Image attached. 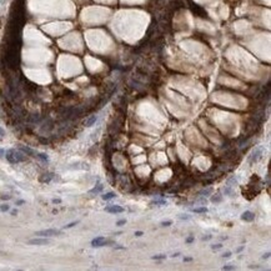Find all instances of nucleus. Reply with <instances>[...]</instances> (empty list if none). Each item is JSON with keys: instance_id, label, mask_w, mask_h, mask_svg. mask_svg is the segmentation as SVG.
<instances>
[{"instance_id": "obj_1", "label": "nucleus", "mask_w": 271, "mask_h": 271, "mask_svg": "<svg viewBox=\"0 0 271 271\" xmlns=\"http://www.w3.org/2000/svg\"><path fill=\"white\" fill-rule=\"evenodd\" d=\"M5 156H6V159H8V161L10 164H18V163L25 160L24 154H22L20 151H18V150H14V149L8 150L5 152Z\"/></svg>"}, {"instance_id": "obj_2", "label": "nucleus", "mask_w": 271, "mask_h": 271, "mask_svg": "<svg viewBox=\"0 0 271 271\" xmlns=\"http://www.w3.org/2000/svg\"><path fill=\"white\" fill-rule=\"evenodd\" d=\"M262 152H264L262 147H260V146L255 147L253 151L250 152V155H249V163H250V164H254V163H256L259 159H261V156H262Z\"/></svg>"}, {"instance_id": "obj_3", "label": "nucleus", "mask_w": 271, "mask_h": 271, "mask_svg": "<svg viewBox=\"0 0 271 271\" xmlns=\"http://www.w3.org/2000/svg\"><path fill=\"white\" fill-rule=\"evenodd\" d=\"M60 230L57 229H46V230H40V231H36L35 235L37 236H43V238H50V236H57L60 235Z\"/></svg>"}, {"instance_id": "obj_4", "label": "nucleus", "mask_w": 271, "mask_h": 271, "mask_svg": "<svg viewBox=\"0 0 271 271\" xmlns=\"http://www.w3.org/2000/svg\"><path fill=\"white\" fill-rule=\"evenodd\" d=\"M51 241L46 238H39V239H33V240H29L28 244L29 245H37V246H41V245H49Z\"/></svg>"}, {"instance_id": "obj_5", "label": "nucleus", "mask_w": 271, "mask_h": 271, "mask_svg": "<svg viewBox=\"0 0 271 271\" xmlns=\"http://www.w3.org/2000/svg\"><path fill=\"white\" fill-rule=\"evenodd\" d=\"M105 211L110 212V214H120V212L124 211V209H123L121 206H118V205H112V206L105 207Z\"/></svg>"}, {"instance_id": "obj_6", "label": "nucleus", "mask_w": 271, "mask_h": 271, "mask_svg": "<svg viewBox=\"0 0 271 271\" xmlns=\"http://www.w3.org/2000/svg\"><path fill=\"white\" fill-rule=\"evenodd\" d=\"M103 245H105V238L104 236H98L91 241L92 247H99V246H103Z\"/></svg>"}, {"instance_id": "obj_7", "label": "nucleus", "mask_w": 271, "mask_h": 271, "mask_svg": "<svg viewBox=\"0 0 271 271\" xmlns=\"http://www.w3.org/2000/svg\"><path fill=\"white\" fill-rule=\"evenodd\" d=\"M241 219H242L244 221H253V220L255 219V215H254L251 211H245L244 214L241 215Z\"/></svg>"}, {"instance_id": "obj_8", "label": "nucleus", "mask_w": 271, "mask_h": 271, "mask_svg": "<svg viewBox=\"0 0 271 271\" xmlns=\"http://www.w3.org/2000/svg\"><path fill=\"white\" fill-rule=\"evenodd\" d=\"M96 120H98V116L96 115H92V116H90V118L85 121V126H88V128H90V126H92L95 123H96Z\"/></svg>"}, {"instance_id": "obj_9", "label": "nucleus", "mask_w": 271, "mask_h": 271, "mask_svg": "<svg viewBox=\"0 0 271 271\" xmlns=\"http://www.w3.org/2000/svg\"><path fill=\"white\" fill-rule=\"evenodd\" d=\"M101 190H103V185H101V184H99V185H96L94 189H91L89 192H90V194H99Z\"/></svg>"}, {"instance_id": "obj_10", "label": "nucleus", "mask_w": 271, "mask_h": 271, "mask_svg": "<svg viewBox=\"0 0 271 271\" xmlns=\"http://www.w3.org/2000/svg\"><path fill=\"white\" fill-rule=\"evenodd\" d=\"M101 198H103V200H110V199L115 198V194L114 192H106V194H104Z\"/></svg>"}, {"instance_id": "obj_11", "label": "nucleus", "mask_w": 271, "mask_h": 271, "mask_svg": "<svg viewBox=\"0 0 271 271\" xmlns=\"http://www.w3.org/2000/svg\"><path fill=\"white\" fill-rule=\"evenodd\" d=\"M221 200H222V198H221L220 194H216V195H214V196L211 198V201H212V202H220Z\"/></svg>"}, {"instance_id": "obj_12", "label": "nucleus", "mask_w": 271, "mask_h": 271, "mask_svg": "<svg viewBox=\"0 0 271 271\" xmlns=\"http://www.w3.org/2000/svg\"><path fill=\"white\" fill-rule=\"evenodd\" d=\"M211 191H212V189H211V187H209V189L204 190V191L200 194V195H201L202 198H207V196H209V194H211Z\"/></svg>"}, {"instance_id": "obj_13", "label": "nucleus", "mask_w": 271, "mask_h": 271, "mask_svg": "<svg viewBox=\"0 0 271 271\" xmlns=\"http://www.w3.org/2000/svg\"><path fill=\"white\" fill-rule=\"evenodd\" d=\"M36 158L41 159V160H44V161H48V155H46V154H43V152H37V156H36Z\"/></svg>"}, {"instance_id": "obj_14", "label": "nucleus", "mask_w": 271, "mask_h": 271, "mask_svg": "<svg viewBox=\"0 0 271 271\" xmlns=\"http://www.w3.org/2000/svg\"><path fill=\"white\" fill-rule=\"evenodd\" d=\"M46 175H48V176H46V178H41L40 181H43V183H49V181L53 179V175H51V174H46Z\"/></svg>"}, {"instance_id": "obj_15", "label": "nucleus", "mask_w": 271, "mask_h": 271, "mask_svg": "<svg viewBox=\"0 0 271 271\" xmlns=\"http://www.w3.org/2000/svg\"><path fill=\"white\" fill-rule=\"evenodd\" d=\"M194 212H207V209L206 207H198V209H194Z\"/></svg>"}, {"instance_id": "obj_16", "label": "nucleus", "mask_w": 271, "mask_h": 271, "mask_svg": "<svg viewBox=\"0 0 271 271\" xmlns=\"http://www.w3.org/2000/svg\"><path fill=\"white\" fill-rule=\"evenodd\" d=\"M165 257H166L165 255H155V256H152V260H163Z\"/></svg>"}, {"instance_id": "obj_17", "label": "nucleus", "mask_w": 271, "mask_h": 271, "mask_svg": "<svg viewBox=\"0 0 271 271\" xmlns=\"http://www.w3.org/2000/svg\"><path fill=\"white\" fill-rule=\"evenodd\" d=\"M9 209H10V206H9V205H2V206H0V210H2L3 212L9 211Z\"/></svg>"}, {"instance_id": "obj_18", "label": "nucleus", "mask_w": 271, "mask_h": 271, "mask_svg": "<svg viewBox=\"0 0 271 271\" xmlns=\"http://www.w3.org/2000/svg\"><path fill=\"white\" fill-rule=\"evenodd\" d=\"M77 222H79V221H74V222H70V224H68V225H66V226H65L64 229H70V227H73V226H75V225H76Z\"/></svg>"}, {"instance_id": "obj_19", "label": "nucleus", "mask_w": 271, "mask_h": 271, "mask_svg": "<svg viewBox=\"0 0 271 271\" xmlns=\"http://www.w3.org/2000/svg\"><path fill=\"white\" fill-rule=\"evenodd\" d=\"M222 270H235V266H230V265H225L222 267Z\"/></svg>"}, {"instance_id": "obj_20", "label": "nucleus", "mask_w": 271, "mask_h": 271, "mask_svg": "<svg viewBox=\"0 0 271 271\" xmlns=\"http://www.w3.org/2000/svg\"><path fill=\"white\" fill-rule=\"evenodd\" d=\"M221 247H222V245H221V244H218V245H212V246H211V249H212V250H218V249H221Z\"/></svg>"}, {"instance_id": "obj_21", "label": "nucleus", "mask_w": 271, "mask_h": 271, "mask_svg": "<svg viewBox=\"0 0 271 271\" xmlns=\"http://www.w3.org/2000/svg\"><path fill=\"white\" fill-rule=\"evenodd\" d=\"M125 222H126V220H125V219H123V220H119V221L116 222V224H118V226H123Z\"/></svg>"}, {"instance_id": "obj_22", "label": "nucleus", "mask_w": 271, "mask_h": 271, "mask_svg": "<svg viewBox=\"0 0 271 271\" xmlns=\"http://www.w3.org/2000/svg\"><path fill=\"white\" fill-rule=\"evenodd\" d=\"M171 224H172V222H171L170 220H169V221H164V222H161V225H163V226H170Z\"/></svg>"}, {"instance_id": "obj_23", "label": "nucleus", "mask_w": 271, "mask_h": 271, "mask_svg": "<svg viewBox=\"0 0 271 271\" xmlns=\"http://www.w3.org/2000/svg\"><path fill=\"white\" fill-rule=\"evenodd\" d=\"M230 256H231V253H229V251H227V253H225V254L222 255V257H226V259H227V257H230Z\"/></svg>"}, {"instance_id": "obj_24", "label": "nucleus", "mask_w": 271, "mask_h": 271, "mask_svg": "<svg viewBox=\"0 0 271 271\" xmlns=\"http://www.w3.org/2000/svg\"><path fill=\"white\" fill-rule=\"evenodd\" d=\"M192 241H194V236H190V238H187V239H186V242H189V244H190V242H192Z\"/></svg>"}, {"instance_id": "obj_25", "label": "nucleus", "mask_w": 271, "mask_h": 271, "mask_svg": "<svg viewBox=\"0 0 271 271\" xmlns=\"http://www.w3.org/2000/svg\"><path fill=\"white\" fill-rule=\"evenodd\" d=\"M135 236H138V238H139V236H143V232H141V231H136V232H135Z\"/></svg>"}, {"instance_id": "obj_26", "label": "nucleus", "mask_w": 271, "mask_h": 271, "mask_svg": "<svg viewBox=\"0 0 271 271\" xmlns=\"http://www.w3.org/2000/svg\"><path fill=\"white\" fill-rule=\"evenodd\" d=\"M53 202H54V204H60V202H61V200H60V199H54V200H53Z\"/></svg>"}, {"instance_id": "obj_27", "label": "nucleus", "mask_w": 271, "mask_h": 271, "mask_svg": "<svg viewBox=\"0 0 271 271\" xmlns=\"http://www.w3.org/2000/svg\"><path fill=\"white\" fill-rule=\"evenodd\" d=\"M5 135V131H4V129H2L0 128V136H4Z\"/></svg>"}, {"instance_id": "obj_28", "label": "nucleus", "mask_w": 271, "mask_h": 271, "mask_svg": "<svg viewBox=\"0 0 271 271\" xmlns=\"http://www.w3.org/2000/svg\"><path fill=\"white\" fill-rule=\"evenodd\" d=\"M24 202H25L24 200H18V201H16V205H23Z\"/></svg>"}, {"instance_id": "obj_29", "label": "nucleus", "mask_w": 271, "mask_h": 271, "mask_svg": "<svg viewBox=\"0 0 271 271\" xmlns=\"http://www.w3.org/2000/svg\"><path fill=\"white\" fill-rule=\"evenodd\" d=\"M270 257V253H266L264 256H262V259H269Z\"/></svg>"}, {"instance_id": "obj_30", "label": "nucleus", "mask_w": 271, "mask_h": 271, "mask_svg": "<svg viewBox=\"0 0 271 271\" xmlns=\"http://www.w3.org/2000/svg\"><path fill=\"white\" fill-rule=\"evenodd\" d=\"M16 214H18L16 210H13V211H11V215H16Z\"/></svg>"}, {"instance_id": "obj_31", "label": "nucleus", "mask_w": 271, "mask_h": 271, "mask_svg": "<svg viewBox=\"0 0 271 271\" xmlns=\"http://www.w3.org/2000/svg\"><path fill=\"white\" fill-rule=\"evenodd\" d=\"M180 219H183V220H187L189 216H180Z\"/></svg>"}, {"instance_id": "obj_32", "label": "nucleus", "mask_w": 271, "mask_h": 271, "mask_svg": "<svg viewBox=\"0 0 271 271\" xmlns=\"http://www.w3.org/2000/svg\"><path fill=\"white\" fill-rule=\"evenodd\" d=\"M242 250H244V246H241V247H239V249H238V253H240V251H242Z\"/></svg>"}, {"instance_id": "obj_33", "label": "nucleus", "mask_w": 271, "mask_h": 271, "mask_svg": "<svg viewBox=\"0 0 271 271\" xmlns=\"http://www.w3.org/2000/svg\"><path fill=\"white\" fill-rule=\"evenodd\" d=\"M2 199H4V200H8V199H10V196H2Z\"/></svg>"}, {"instance_id": "obj_34", "label": "nucleus", "mask_w": 271, "mask_h": 271, "mask_svg": "<svg viewBox=\"0 0 271 271\" xmlns=\"http://www.w3.org/2000/svg\"><path fill=\"white\" fill-rule=\"evenodd\" d=\"M179 255H180V254H179V253H176V254H174V255H172V257H178Z\"/></svg>"}]
</instances>
